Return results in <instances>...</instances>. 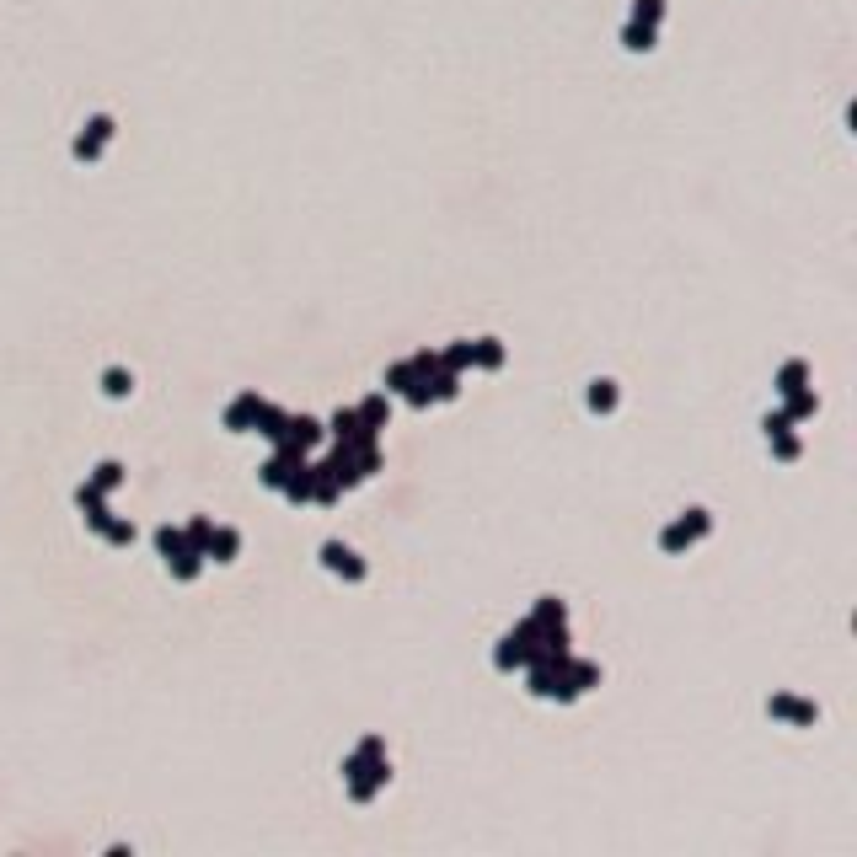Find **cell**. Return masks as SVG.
Returning <instances> with one entry per match:
<instances>
[{"instance_id": "1", "label": "cell", "mask_w": 857, "mask_h": 857, "mask_svg": "<svg viewBox=\"0 0 857 857\" xmlns=\"http://www.w3.org/2000/svg\"><path fill=\"white\" fill-rule=\"evenodd\" d=\"M322 558H327V569L343 573V579H365V563H359L348 547H338V541H327V547H322Z\"/></svg>"}, {"instance_id": "2", "label": "cell", "mask_w": 857, "mask_h": 857, "mask_svg": "<svg viewBox=\"0 0 857 857\" xmlns=\"http://www.w3.org/2000/svg\"><path fill=\"white\" fill-rule=\"evenodd\" d=\"M236 547H241V536H236V531H209V541H204V558L230 563V558H236Z\"/></svg>"}, {"instance_id": "3", "label": "cell", "mask_w": 857, "mask_h": 857, "mask_svg": "<svg viewBox=\"0 0 857 857\" xmlns=\"http://www.w3.org/2000/svg\"><path fill=\"white\" fill-rule=\"evenodd\" d=\"M258 407H263L258 397H241L236 407H230V429H247V424H258Z\"/></svg>"}, {"instance_id": "4", "label": "cell", "mask_w": 857, "mask_h": 857, "mask_svg": "<svg viewBox=\"0 0 857 857\" xmlns=\"http://www.w3.org/2000/svg\"><path fill=\"white\" fill-rule=\"evenodd\" d=\"M589 407H595V413H611V407H617V386H611V381H595V386H589Z\"/></svg>"}, {"instance_id": "5", "label": "cell", "mask_w": 857, "mask_h": 857, "mask_svg": "<svg viewBox=\"0 0 857 857\" xmlns=\"http://www.w3.org/2000/svg\"><path fill=\"white\" fill-rule=\"evenodd\" d=\"M772 713H788V718H799V724L814 718V707H803V702H794V696H777V702H772Z\"/></svg>"}, {"instance_id": "6", "label": "cell", "mask_w": 857, "mask_h": 857, "mask_svg": "<svg viewBox=\"0 0 857 857\" xmlns=\"http://www.w3.org/2000/svg\"><path fill=\"white\" fill-rule=\"evenodd\" d=\"M691 541H696V536H691L686 525H670V531H665V552H681V547H691Z\"/></svg>"}, {"instance_id": "7", "label": "cell", "mask_w": 857, "mask_h": 857, "mask_svg": "<svg viewBox=\"0 0 857 857\" xmlns=\"http://www.w3.org/2000/svg\"><path fill=\"white\" fill-rule=\"evenodd\" d=\"M799 381H803V365H788L783 370V392H799Z\"/></svg>"}, {"instance_id": "8", "label": "cell", "mask_w": 857, "mask_h": 857, "mask_svg": "<svg viewBox=\"0 0 857 857\" xmlns=\"http://www.w3.org/2000/svg\"><path fill=\"white\" fill-rule=\"evenodd\" d=\"M108 392H113V397H123V392H129V375H118V370H113V375H108Z\"/></svg>"}]
</instances>
